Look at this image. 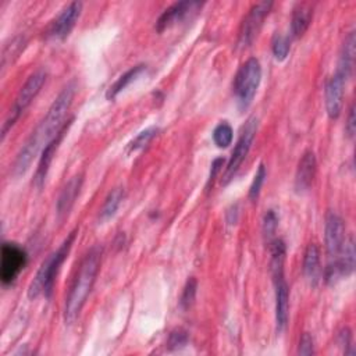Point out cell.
<instances>
[{
    "label": "cell",
    "mask_w": 356,
    "mask_h": 356,
    "mask_svg": "<svg viewBox=\"0 0 356 356\" xmlns=\"http://www.w3.org/2000/svg\"><path fill=\"white\" fill-rule=\"evenodd\" d=\"M74 95H75V83L70 82L54 99L46 115L42 118V121L38 124V127L32 131L29 138L25 140V143L19 149L13 165V171L15 175L24 174L28 170L33 157L38 154V152L40 149L43 150L47 146V143L60 132V129L64 125L61 121L64 120L72 103Z\"/></svg>",
    "instance_id": "cell-1"
},
{
    "label": "cell",
    "mask_w": 356,
    "mask_h": 356,
    "mask_svg": "<svg viewBox=\"0 0 356 356\" xmlns=\"http://www.w3.org/2000/svg\"><path fill=\"white\" fill-rule=\"evenodd\" d=\"M102 259V249L93 246L83 257L76 271V275L70 286L68 296L64 306V321L65 324H72L78 318L86 299L92 291L96 275L99 273Z\"/></svg>",
    "instance_id": "cell-2"
},
{
    "label": "cell",
    "mask_w": 356,
    "mask_h": 356,
    "mask_svg": "<svg viewBox=\"0 0 356 356\" xmlns=\"http://www.w3.org/2000/svg\"><path fill=\"white\" fill-rule=\"evenodd\" d=\"M75 236H76V229L70 232V235L63 241V243L57 248V250L50 253L43 260L35 278L32 280V282L28 286V296L31 299H35L42 293L44 296H50L57 273H58L61 264L64 263V260L68 257V253L75 241Z\"/></svg>",
    "instance_id": "cell-3"
},
{
    "label": "cell",
    "mask_w": 356,
    "mask_h": 356,
    "mask_svg": "<svg viewBox=\"0 0 356 356\" xmlns=\"http://www.w3.org/2000/svg\"><path fill=\"white\" fill-rule=\"evenodd\" d=\"M261 81V65L257 58H248L236 71L234 78V93L241 110L252 103Z\"/></svg>",
    "instance_id": "cell-4"
},
{
    "label": "cell",
    "mask_w": 356,
    "mask_h": 356,
    "mask_svg": "<svg viewBox=\"0 0 356 356\" xmlns=\"http://www.w3.org/2000/svg\"><path fill=\"white\" fill-rule=\"evenodd\" d=\"M46 76H47V74H46L44 70H38L22 85L18 95L15 96V100H14L8 114H7V118H6L4 124H3V129H1V136L3 138L7 135L8 129L15 124V121L21 117V114L26 110V107L32 103V100L40 92L43 83L46 82Z\"/></svg>",
    "instance_id": "cell-5"
},
{
    "label": "cell",
    "mask_w": 356,
    "mask_h": 356,
    "mask_svg": "<svg viewBox=\"0 0 356 356\" xmlns=\"http://www.w3.org/2000/svg\"><path fill=\"white\" fill-rule=\"evenodd\" d=\"M256 131H257V118L256 117H250L242 131H241V135H239V139L232 150V154L228 160V164H227V168L224 171V175H222V179H221V184L222 185H227L236 174V171L239 170V167L242 165L243 160L246 159L250 147H252V143H253V139L256 136Z\"/></svg>",
    "instance_id": "cell-6"
},
{
    "label": "cell",
    "mask_w": 356,
    "mask_h": 356,
    "mask_svg": "<svg viewBox=\"0 0 356 356\" xmlns=\"http://www.w3.org/2000/svg\"><path fill=\"white\" fill-rule=\"evenodd\" d=\"M271 6H273L271 1H260L252 6V8L243 18L239 28V35L236 42L239 49H246L249 44H252V42L254 40V38L257 36L263 25L264 18L268 15Z\"/></svg>",
    "instance_id": "cell-7"
},
{
    "label": "cell",
    "mask_w": 356,
    "mask_h": 356,
    "mask_svg": "<svg viewBox=\"0 0 356 356\" xmlns=\"http://www.w3.org/2000/svg\"><path fill=\"white\" fill-rule=\"evenodd\" d=\"M26 264L25 250L13 242H4L1 246V260H0V280L3 285L14 282L21 270Z\"/></svg>",
    "instance_id": "cell-8"
},
{
    "label": "cell",
    "mask_w": 356,
    "mask_h": 356,
    "mask_svg": "<svg viewBox=\"0 0 356 356\" xmlns=\"http://www.w3.org/2000/svg\"><path fill=\"white\" fill-rule=\"evenodd\" d=\"M324 232H325V250L328 256V264H332L339 259V254L345 243V225L342 218L337 213L330 211L327 214Z\"/></svg>",
    "instance_id": "cell-9"
},
{
    "label": "cell",
    "mask_w": 356,
    "mask_h": 356,
    "mask_svg": "<svg viewBox=\"0 0 356 356\" xmlns=\"http://www.w3.org/2000/svg\"><path fill=\"white\" fill-rule=\"evenodd\" d=\"M81 10H82L81 1H72L67 7H64L61 13L57 15V18L51 22L47 31V36L54 40H64L75 26L79 18Z\"/></svg>",
    "instance_id": "cell-10"
},
{
    "label": "cell",
    "mask_w": 356,
    "mask_h": 356,
    "mask_svg": "<svg viewBox=\"0 0 356 356\" xmlns=\"http://www.w3.org/2000/svg\"><path fill=\"white\" fill-rule=\"evenodd\" d=\"M200 7H202V3H199V1H178V3H174L172 6L165 8L163 11V14L159 17V19L156 22V31L161 33L163 31L174 26L175 24L184 21L191 14L196 13Z\"/></svg>",
    "instance_id": "cell-11"
},
{
    "label": "cell",
    "mask_w": 356,
    "mask_h": 356,
    "mask_svg": "<svg viewBox=\"0 0 356 356\" xmlns=\"http://www.w3.org/2000/svg\"><path fill=\"white\" fill-rule=\"evenodd\" d=\"M346 78L339 72H335L327 82L324 96H325V110L330 118H338L342 108L343 99V86Z\"/></svg>",
    "instance_id": "cell-12"
},
{
    "label": "cell",
    "mask_w": 356,
    "mask_h": 356,
    "mask_svg": "<svg viewBox=\"0 0 356 356\" xmlns=\"http://www.w3.org/2000/svg\"><path fill=\"white\" fill-rule=\"evenodd\" d=\"M316 170H317L316 156L312 150H306L298 163L296 174H295V191L298 193H303L310 189L316 177Z\"/></svg>",
    "instance_id": "cell-13"
},
{
    "label": "cell",
    "mask_w": 356,
    "mask_h": 356,
    "mask_svg": "<svg viewBox=\"0 0 356 356\" xmlns=\"http://www.w3.org/2000/svg\"><path fill=\"white\" fill-rule=\"evenodd\" d=\"M274 285H275V323H277V331L281 332L284 331L288 323L289 288L284 275L274 278Z\"/></svg>",
    "instance_id": "cell-14"
},
{
    "label": "cell",
    "mask_w": 356,
    "mask_h": 356,
    "mask_svg": "<svg viewBox=\"0 0 356 356\" xmlns=\"http://www.w3.org/2000/svg\"><path fill=\"white\" fill-rule=\"evenodd\" d=\"M72 120L67 121V124L63 125V128L60 129V132L47 143V146L42 150V156H40V160H39V164H38V170H36V175H35V182L38 186H42V184L44 182L46 179V175H47V171H49V165L53 160V156H54V152L56 149L58 147V143L61 142L65 131L68 129L70 124H71Z\"/></svg>",
    "instance_id": "cell-15"
},
{
    "label": "cell",
    "mask_w": 356,
    "mask_h": 356,
    "mask_svg": "<svg viewBox=\"0 0 356 356\" xmlns=\"http://www.w3.org/2000/svg\"><path fill=\"white\" fill-rule=\"evenodd\" d=\"M81 186H82V175H74L65 184V186L63 188V191L58 196V200H57L56 209H57L58 218H64L70 213V210L72 209V206L79 195Z\"/></svg>",
    "instance_id": "cell-16"
},
{
    "label": "cell",
    "mask_w": 356,
    "mask_h": 356,
    "mask_svg": "<svg viewBox=\"0 0 356 356\" xmlns=\"http://www.w3.org/2000/svg\"><path fill=\"white\" fill-rule=\"evenodd\" d=\"M303 275L312 286H316L321 278L320 252L314 243H310L305 250L303 257Z\"/></svg>",
    "instance_id": "cell-17"
},
{
    "label": "cell",
    "mask_w": 356,
    "mask_h": 356,
    "mask_svg": "<svg viewBox=\"0 0 356 356\" xmlns=\"http://www.w3.org/2000/svg\"><path fill=\"white\" fill-rule=\"evenodd\" d=\"M313 17V7L310 3H298L292 13L291 21V35L293 38H300L309 28Z\"/></svg>",
    "instance_id": "cell-18"
},
{
    "label": "cell",
    "mask_w": 356,
    "mask_h": 356,
    "mask_svg": "<svg viewBox=\"0 0 356 356\" xmlns=\"http://www.w3.org/2000/svg\"><path fill=\"white\" fill-rule=\"evenodd\" d=\"M355 32H349L348 36L345 38V42L341 49L339 54V61H338V68L337 72L343 75L346 79L349 78L352 68H353V61H355Z\"/></svg>",
    "instance_id": "cell-19"
},
{
    "label": "cell",
    "mask_w": 356,
    "mask_h": 356,
    "mask_svg": "<svg viewBox=\"0 0 356 356\" xmlns=\"http://www.w3.org/2000/svg\"><path fill=\"white\" fill-rule=\"evenodd\" d=\"M145 71H146V65H143V64L135 65V67H132L131 70H128L125 74H122V75L107 89L106 97H107L108 100H114L120 92H122L129 83H132V82H134L140 74H143Z\"/></svg>",
    "instance_id": "cell-20"
},
{
    "label": "cell",
    "mask_w": 356,
    "mask_h": 356,
    "mask_svg": "<svg viewBox=\"0 0 356 356\" xmlns=\"http://www.w3.org/2000/svg\"><path fill=\"white\" fill-rule=\"evenodd\" d=\"M270 270L273 280L284 275V261H285V243L281 239H273L270 242Z\"/></svg>",
    "instance_id": "cell-21"
},
{
    "label": "cell",
    "mask_w": 356,
    "mask_h": 356,
    "mask_svg": "<svg viewBox=\"0 0 356 356\" xmlns=\"http://www.w3.org/2000/svg\"><path fill=\"white\" fill-rule=\"evenodd\" d=\"M122 199H124V189L122 188H114L108 193V196L106 197L104 204H103V207L100 210V214H99L100 221H106L110 217H113L115 214V211L118 210Z\"/></svg>",
    "instance_id": "cell-22"
},
{
    "label": "cell",
    "mask_w": 356,
    "mask_h": 356,
    "mask_svg": "<svg viewBox=\"0 0 356 356\" xmlns=\"http://www.w3.org/2000/svg\"><path fill=\"white\" fill-rule=\"evenodd\" d=\"M159 132V128L156 127H150V128H146L145 131H142L140 134H138V136H135L129 143H128V147H127V152L128 153H134V152H138L140 149H143Z\"/></svg>",
    "instance_id": "cell-23"
},
{
    "label": "cell",
    "mask_w": 356,
    "mask_h": 356,
    "mask_svg": "<svg viewBox=\"0 0 356 356\" xmlns=\"http://www.w3.org/2000/svg\"><path fill=\"white\" fill-rule=\"evenodd\" d=\"M22 49H24V39L21 36H17L13 40H10V43H6L1 53V67L6 68V65L11 63L13 58H15Z\"/></svg>",
    "instance_id": "cell-24"
},
{
    "label": "cell",
    "mask_w": 356,
    "mask_h": 356,
    "mask_svg": "<svg viewBox=\"0 0 356 356\" xmlns=\"http://www.w3.org/2000/svg\"><path fill=\"white\" fill-rule=\"evenodd\" d=\"M213 140L218 147H228L232 142V128L228 122H220L213 131Z\"/></svg>",
    "instance_id": "cell-25"
},
{
    "label": "cell",
    "mask_w": 356,
    "mask_h": 356,
    "mask_svg": "<svg viewBox=\"0 0 356 356\" xmlns=\"http://www.w3.org/2000/svg\"><path fill=\"white\" fill-rule=\"evenodd\" d=\"M291 49V40L289 36H284V35H275L273 39V54L275 57V60L282 61L286 58L288 53Z\"/></svg>",
    "instance_id": "cell-26"
},
{
    "label": "cell",
    "mask_w": 356,
    "mask_h": 356,
    "mask_svg": "<svg viewBox=\"0 0 356 356\" xmlns=\"http://www.w3.org/2000/svg\"><path fill=\"white\" fill-rule=\"evenodd\" d=\"M196 288H197V282L193 277H191L185 286H184V291H182V295H181V299H179V306L182 310H188L193 300H195V296H196Z\"/></svg>",
    "instance_id": "cell-27"
},
{
    "label": "cell",
    "mask_w": 356,
    "mask_h": 356,
    "mask_svg": "<svg viewBox=\"0 0 356 356\" xmlns=\"http://www.w3.org/2000/svg\"><path fill=\"white\" fill-rule=\"evenodd\" d=\"M278 225V217L274 210H267L263 218V236L270 243L273 241V236L275 234Z\"/></svg>",
    "instance_id": "cell-28"
},
{
    "label": "cell",
    "mask_w": 356,
    "mask_h": 356,
    "mask_svg": "<svg viewBox=\"0 0 356 356\" xmlns=\"http://www.w3.org/2000/svg\"><path fill=\"white\" fill-rule=\"evenodd\" d=\"M266 175H267L266 167H264L263 164H260L259 168H257V171H256V174H254V178H253V181H252L250 189H249V199H250L252 202L257 200L259 193H260V189H261V186H263V184H264Z\"/></svg>",
    "instance_id": "cell-29"
},
{
    "label": "cell",
    "mask_w": 356,
    "mask_h": 356,
    "mask_svg": "<svg viewBox=\"0 0 356 356\" xmlns=\"http://www.w3.org/2000/svg\"><path fill=\"white\" fill-rule=\"evenodd\" d=\"M188 342V334L186 331L184 330H175L170 334V338H168V346L171 349H177V348H181L184 346L185 343Z\"/></svg>",
    "instance_id": "cell-30"
},
{
    "label": "cell",
    "mask_w": 356,
    "mask_h": 356,
    "mask_svg": "<svg viewBox=\"0 0 356 356\" xmlns=\"http://www.w3.org/2000/svg\"><path fill=\"white\" fill-rule=\"evenodd\" d=\"M298 353H300V355H313L314 353V343H313V338L310 334L305 332L302 335Z\"/></svg>",
    "instance_id": "cell-31"
},
{
    "label": "cell",
    "mask_w": 356,
    "mask_h": 356,
    "mask_svg": "<svg viewBox=\"0 0 356 356\" xmlns=\"http://www.w3.org/2000/svg\"><path fill=\"white\" fill-rule=\"evenodd\" d=\"M345 131H346V135H348L349 138H353V136H355V131H356L355 104H352L350 108H349V114H348V121H346V125H345Z\"/></svg>",
    "instance_id": "cell-32"
},
{
    "label": "cell",
    "mask_w": 356,
    "mask_h": 356,
    "mask_svg": "<svg viewBox=\"0 0 356 356\" xmlns=\"http://www.w3.org/2000/svg\"><path fill=\"white\" fill-rule=\"evenodd\" d=\"M222 163H224L222 159H216V160L213 161V164H211V171H210V177H209V182H207V188L210 186V184H213V181H214L217 172L220 171Z\"/></svg>",
    "instance_id": "cell-33"
}]
</instances>
